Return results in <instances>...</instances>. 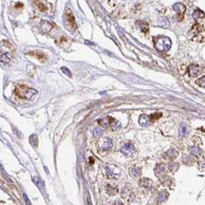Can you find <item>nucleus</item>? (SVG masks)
<instances>
[{"label":"nucleus","mask_w":205,"mask_h":205,"mask_svg":"<svg viewBox=\"0 0 205 205\" xmlns=\"http://www.w3.org/2000/svg\"><path fill=\"white\" fill-rule=\"evenodd\" d=\"M154 46L158 51L166 52L171 48L172 42L169 37L164 36H158L153 38Z\"/></svg>","instance_id":"f257e3e1"},{"label":"nucleus","mask_w":205,"mask_h":205,"mask_svg":"<svg viewBox=\"0 0 205 205\" xmlns=\"http://www.w3.org/2000/svg\"><path fill=\"white\" fill-rule=\"evenodd\" d=\"M15 93L17 97L22 99H30L33 98L38 92L32 88H29L26 85H18L15 89Z\"/></svg>","instance_id":"f03ea898"},{"label":"nucleus","mask_w":205,"mask_h":205,"mask_svg":"<svg viewBox=\"0 0 205 205\" xmlns=\"http://www.w3.org/2000/svg\"><path fill=\"white\" fill-rule=\"evenodd\" d=\"M99 125H101L102 126H105V127H108L110 126L111 129L113 130H115V129H117L120 126V124L119 122L117 121L114 118L111 117H106V118H104V119H100L98 121Z\"/></svg>","instance_id":"7ed1b4c3"},{"label":"nucleus","mask_w":205,"mask_h":205,"mask_svg":"<svg viewBox=\"0 0 205 205\" xmlns=\"http://www.w3.org/2000/svg\"><path fill=\"white\" fill-rule=\"evenodd\" d=\"M121 152L126 157H133L136 153V148L133 144L126 143L121 147Z\"/></svg>","instance_id":"20e7f679"},{"label":"nucleus","mask_w":205,"mask_h":205,"mask_svg":"<svg viewBox=\"0 0 205 205\" xmlns=\"http://www.w3.org/2000/svg\"><path fill=\"white\" fill-rule=\"evenodd\" d=\"M35 6L41 12H46L49 10V3L46 0H33Z\"/></svg>","instance_id":"39448f33"},{"label":"nucleus","mask_w":205,"mask_h":205,"mask_svg":"<svg viewBox=\"0 0 205 205\" xmlns=\"http://www.w3.org/2000/svg\"><path fill=\"white\" fill-rule=\"evenodd\" d=\"M188 73L192 77H197L201 73V68L197 65H191L188 67Z\"/></svg>","instance_id":"423d86ee"},{"label":"nucleus","mask_w":205,"mask_h":205,"mask_svg":"<svg viewBox=\"0 0 205 205\" xmlns=\"http://www.w3.org/2000/svg\"><path fill=\"white\" fill-rule=\"evenodd\" d=\"M173 9L177 12V14H179L180 16V17H182L183 14L186 11V7L184 4L180 3V2H177L173 6Z\"/></svg>","instance_id":"0eeeda50"},{"label":"nucleus","mask_w":205,"mask_h":205,"mask_svg":"<svg viewBox=\"0 0 205 205\" xmlns=\"http://www.w3.org/2000/svg\"><path fill=\"white\" fill-rule=\"evenodd\" d=\"M151 120V117L146 114H142L139 118V124L140 126H148Z\"/></svg>","instance_id":"6e6552de"},{"label":"nucleus","mask_w":205,"mask_h":205,"mask_svg":"<svg viewBox=\"0 0 205 205\" xmlns=\"http://www.w3.org/2000/svg\"><path fill=\"white\" fill-rule=\"evenodd\" d=\"M40 26H41L40 29L42 30L43 32H50V30L52 29V28L53 27V26H52L51 23H49L48 21H45V20H43L41 22Z\"/></svg>","instance_id":"1a4fd4ad"},{"label":"nucleus","mask_w":205,"mask_h":205,"mask_svg":"<svg viewBox=\"0 0 205 205\" xmlns=\"http://www.w3.org/2000/svg\"><path fill=\"white\" fill-rule=\"evenodd\" d=\"M66 19L67 23L72 26V28H73V29H77V23H76V21H75L74 16H72V14L71 13V12H69V13L66 14Z\"/></svg>","instance_id":"9d476101"},{"label":"nucleus","mask_w":205,"mask_h":205,"mask_svg":"<svg viewBox=\"0 0 205 205\" xmlns=\"http://www.w3.org/2000/svg\"><path fill=\"white\" fill-rule=\"evenodd\" d=\"M112 146H113V141H112V140H110V138H105L104 143L102 144L101 149L104 150H106L110 149Z\"/></svg>","instance_id":"9b49d317"},{"label":"nucleus","mask_w":205,"mask_h":205,"mask_svg":"<svg viewBox=\"0 0 205 205\" xmlns=\"http://www.w3.org/2000/svg\"><path fill=\"white\" fill-rule=\"evenodd\" d=\"M29 54L32 55V56H34V57H37L41 62L45 61L46 59H47L46 56L44 53H43L42 52H40V51H33V52H29Z\"/></svg>","instance_id":"f8f14e48"},{"label":"nucleus","mask_w":205,"mask_h":205,"mask_svg":"<svg viewBox=\"0 0 205 205\" xmlns=\"http://www.w3.org/2000/svg\"><path fill=\"white\" fill-rule=\"evenodd\" d=\"M137 25L140 29L141 31L144 32H147L149 31V27H148V23H146L145 21H137Z\"/></svg>","instance_id":"ddd939ff"},{"label":"nucleus","mask_w":205,"mask_h":205,"mask_svg":"<svg viewBox=\"0 0 205 205\" xmlns=\"http://www.w3.org/2000/svg\"><path fill=\"white\" fill-rule=\"evenodd\" d=\"M158 24L163 28H168L170 26V22L167 18L162 17L158 20Z\"/></svg>","instance_id":"4468645a"},{"label":"nucleus","mask_w":205,"mask_h":205,"mask_svg":"<svg viewBox=\"0 0 205 205\" xmlns=\"http://www.w3.org/2000/svg\"><path fill=\"white\" fill-rule=\"evenodd\" d=\"M190 153L193 156H196V157H198V156H201V153H202V150L198 146H193L191 148V150H190Z\"/></svg>","instance_id":"2eb2a0df"},{"label":"nucleus","mask_w":205,"mask_h":205,"mask_svg":"<svg viewBox=\"0 0 205 205\" xmlns=\"http://www.w3.org/2000/svg\"><path fill=\"white\" fill-rule=\"evenodd\" d=\"M168 196H169V195H168V193H167V192H162V193H160V194H159V196H158L157 202L160 204L164 202L167 199Z\"/></svg>","instance_id":"dca6fc26"},{"label":"nucleus","mask_w":205,"mask_h":205,"mask_svg":"<svg viewBox=\"0 0 205 205\" xmlns=\"http://www.w3.org/2000/svg\"><path fill=\"white\" fill-rule=\"evenodd\" d=\"M167 157L169 158H171V159H174L177 157L178 155V152L174 149H170L167 152Z\"/></svg>","instance_id":"f3484780"},{"label":"nucleus","mask_w":205,"mask_h":205,"mask_svg":"<svg viewBox=\"0 0 205 205\" xmlns=\"http://www.w3.org/2000/svg\"><path fill=\"white\" fill-rule=\"evenodd\" d=\"M188 129H187V125L185 124H181L180 127V133L182 136H187L188 134Z\"/></svg>","instance_id":"a211bd4d"},{"label":"nucleus","mask_w":205,"mask_h":205,"mask_svg":"<svg viewBox=\"0 0 205 205\" xmlns=\"http://www.w3.org/2000/svg\"><path fill=\"white\" fill-rule=\"evenodd\" d=\"M11 60V57L8 53H2L1 55V61L2 63H9Z\"/></svg>","instance_id":"6ab92c4d"},{"label":"nucleus","mask_w":205,"mask_h":205,"mask_svg":"<svg viewBox=\"0 0 205 205\" xmlns=\"http://www.w3.org/2000/svg\"><path fill=\"white\" fill-rule=\"evenodd\" d=\"M193 16H194V18L195 19H197L203 18L204 16V14L201 11H200V10H196V11H194V12L193 13Z\"/></svg>","instance_id":"aec40b11"},{"label":"nucleus","mask_w":205,"mask_h":205,"mask_svg":"<svg viewBox=\"0 0 205 205\" xmlns=\"http://www.w3.org/2000/svg\"><path fill=\"white\" fill-rule=\"evenodd\" d=\"M168 168H169V170H170V171L172 172L176 171V170L178 169V164H177V163H174V162L170 163L169 165H168Z\"/></svg>","instance_id":"412c9836"},{"label":"nucleus","mask_w":205,"mask_h":205,"mask_svg":"<svg viewBox=\"0 0 205 205\" xmlns=\"http://www.w3.org/2000/svg\"><path fill=\"white\" fill-rule=\"evenodd\" d=\"M196 84H197L199 86H201V87L205 88V76L200 78L198 80H197Z\"/></svg>","instance_id":"4be33fe9"},{"label":"nucleus","mask_w":205,"mask_h":205,"mask_svg":"<svg viewBox=\"0 0 205 205\" xmlns=\"http://www.w3.org/2000/svg\"><path fill=\"white\" fill-rule=\"evenodd\" d=\"M103 134V130L99 128H96L93 130V135L95 137H99Z\"/></svg>","instance_id":"5701e85b"},{"label":"nucleus","mask_w":205,"mask_h":205,"mask_svg":"<svg viewBox=\"0 0 205 205\" xmlns=\"http://www.w3.org/2000/svg\"><path fill=\"white\" fill-rule=\"evenodd\" d=\"M33 181H34V183H35V184H36L39 187V188L43 186V181H42V180H41L38 177H35L33 178Z\"/></svg>","instance_id":"b1692460"},{"label":"nucleus","mask_w":205,"mask_h":205,"mask_svg":"<svg viewBox=\"0 0 205 205\" xmlns=\"http://www.w3.org/2000/svg\"><path fill=\"white\" fill-rule=\"evenodd\" d=\"M132 171H133V172H131V174H132L133 177H137V176L140 175V170L137 169V167H133Z\"/></svg>","instance_id":"393cba45"},{"label":"nucleus","mask_w":205,"mask_h":205,"mask_svg":"<svg viewBox=\"0 0 205 205\" xmlns=\"http://www.w3.org/2000/svg\"><path fill=\"white\" fill-rule=\"evenodd\" d=\"M198 164H199V167H200V168H201V170L204 169V168L205 169V160L204 159H202L201 160H200V161L198 162Z\"/></svg>","instance_id":"a878e982"},{"label":"nucleus","mask_w":205,"mask_h":205,"mask_svg":"<svg viewBox=\"0 0 205 205\" xmlns=\"http://www.w3.org/2000/svg\"><path fill=\"white\" fill-rule=\"evenodd\" d=\"M162 116V114L160 113H154V114H153V115H151V119H159L160 117Z\"/></svg>","instance_id":"bb28decb"},{"label":"nucleus","mask_w":205,"mask_h":205,"mask_svg":"<svg viewBox=\"0 0 205 205\" xmlns=\"http://www.w3.org/2000/svg\"><path fill=\"white\" fill-rule=\"evenodd\" d=\"M86 205H92V201L90 200V197L88 194H86Z\"/></svg>","instance_id":"cd10ccee"},{"label":"nucleus","mask_w":205,"mask_h":205,"mask_svg":"<svg viewBox=\"0 0 205 205\" xmlns=\"http://www.w3.org/2000/svg\"><path fill=\"white\" fill-rule=\"evenodd\" d=\"M62 71H63V73H65L66 75H68V76H71V72H70V71L69 70H68L67 68L63 67V68H62Z\"/></svg>","instance_id":"c85d7f7f"},{"label":"nucleus","mask_w":205,"mask_h":205,"mask_svg":"<svg viewBox=\"0 0 205 205\" xmlns=\"http://www.w3.org/2000/svg\"><path fill=\"white\" fill-rule=\"evenodd\" d=\"M23 197H24V199H25L26 201V205H31V203H30V201L28 198V197L26 196V194H23Z\"/></svg>","instance_id":"c756f323"},{"label":"nucleus","mask_w":205,"mask_h":205,"mask_svg":"<svg viewBox=\"0 0 205 205\" xmlns=\"http://www.w3.org/2000/svg\"><path fill=\"white\" fill-rule=\"evenodd\" d=\"M113 205H124V204H122L121 202H119V201H117V202H115Z\"/></svg>","instance_id":"7c9ffc66"}]
</instances>
